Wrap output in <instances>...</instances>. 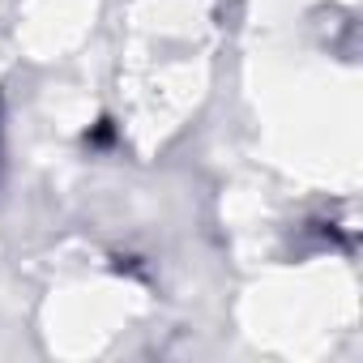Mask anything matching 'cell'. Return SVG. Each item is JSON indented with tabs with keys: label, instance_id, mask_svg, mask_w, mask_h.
I'll return each instance as SVG.
<instances>
[]
</instances>
